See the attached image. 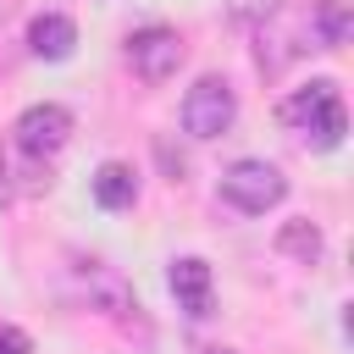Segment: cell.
<instances>
[{"label": "cell", "instance_id": "obj_2", "mask_svg": "<svg viewBox=\"0 0 354 354\" xmlns=\"http://www.w3.org/2000/svg\"><path fill=\"white\" fill-rule=\"evenodd\" d=\"M282 194H288V177L271 160H232L221 171V199L243 216H266L271 205H282Z\"/></svg>", "mask_w": 354, "mask_h": 354}, {"label": "cell", "instance_id": "obj_12", "mask_svg": "<svg viewBox=\"0 0 354 354\" xmlns=\"http://www.w3.org/2000/svg\"><path fill=\"white\" fill-rule=\"evenodd\" d=\"M227 17L238 28H266L277 17V0H227Z\"/></svg>", "mask_w": 354, "mask_h": 354}, {"label": "cell", "instance_id": "obj_1", "mask_svg": "<svg viewBox=\"0 0 354 354\" xmlns=\"http://www.w3.org/2000/svg\"><path fill=\"white\" fill-rule=\"evenodd\" d=\"M277 116H282L293 133H304V138H310V149H337V144H343V133H348V111H343V94H337V83H332V77H315L310 88L288 94Z\"/></svg>", "mask_w": 354, "mask_h": 354}, {"label": "cell", "instance_id": "obj_15", "mask_svg": "<svg viewBox=\"0 0 354 354\" xmlns=\"http://www.w3.org/2000/svg\"><path fill=\"white\" fill-rule=\"evenodd\" d=\"M199 354H238V348H199Z\"/></svg>", "mask_w": 354, "mask_h": 354}, {"label": "cell", "instance_id": "obj_13", "mask_svg": "<svg viewBox=\"0 0 354 354\" xmlns=\"http://www.w3.org/2000/svg\"><path fill=\"white\" fill-rule=\"evenodd\" d=\"M0 354H33L28 332H22V326H0Z\"/></svg>", "mask_w": 354, "mask_h": 354}, {"label": "cell", "instance_id": "obj_3", "mask_svg": "<svg viewBox=\"0 0 354 354\" xmlns=\"http://www.w3.org/2000/svg\"><path fill=\"white\" fill-rule=\"evenodd\" d=\"M238 116V94L227 77H199L188 94H183V127L194 138H221Z\"/></svg>", "mask_w": 354, "mask_h": 354}, {"label": "cell", "instance_id": "obj_7", "mask_svg": "<svg viewBox=\"0 0 354 354\" xmlns=\"http://www.w3.org/2000/svg\"><path fill=\"white\" fill-rule=\"evenodd\" d=\"M28 44H33V55H39V61H66V55H72V44H77V28H72V17L44 11V17H33V22H28Z\"/></svg>", "mask_w": 354, "mask_h": 354}, {"label": "cell", "instance_id": "obj_8", "mask_svg": "<svg viewBox=\"0 0 354 354\" xmlns=\"http://www.w3.org/2000/svg\"><path fill=\"white\" fill-rule=\"evenodd\" d=\"M83 293H88L94 304H105L111 315H127V310H138V304H133V293H127V282H122L116 271H105L100 260H88V266H83Z\"/></svg>", "mask_w": 354, "mask_h": 354}, {"label": "cell", "instance_id": "obj_11", "mask_svg": "<svg viewBox=\"0 0 354 354\" xmlns=\"http://www.w3.org/2000/svg\"><path fill=\"white\" fill-rule=\"evenodd\" d=\"M277 249L293 254V260H304V266H315V260H321V232H315L310 221H288V227L277 232Z\"/></svg>", "mask_w": 354, "mask_h": 354}, {"label": "cell", "instance_id": "obj_5", "mask_svg": "<svg viewBox=\"0 0 354 354\" xmlns=\"http://www.w3.org/2000/svg\"><path fill=\"white\" fill-rule=\"evenodd\" d=\"M66 138H72V111L66 105H28L22 116H17V144H22V155H55V149H66Z\"/></svg>", "mask_w": 354, "mask_h": 354}, {"label": "cell", "instance_id": "obj_4", "mask_svg": "<svg viewBox=\"0 0 354 354\" xmlns=\"http://www.w3.org/2000/svg\"><path fill=\"white\" fill-rule=\"evenodd\" d=\"M127 61H133V72H138L144 83H166V77H177V66H183V39H177L171 28H138V33L127 39Z\"/></svg>", "mask_w": 354, "mask_h": 354}, {"label": "cell", "instance_id": "obj_6", "mask_svg": "<svg viewBox=\"0 0 354 354\" xmlns=\"http://www.w3.org/2000/svg\"><path fill=\"white\" fill-rule=\"evenodd\" d=\"M171 293H177V304H183L194 321H205V315H210V266H205L199 254L171 260Z\"/></svg>", "mask_w": 354, "mask_h": 354}, {"label": "cell", "instance_id": "obj_14", "mask_svg": "<svg viewBox=\"0 0 354 354\" xmlns=\"http://www.w3.org/2000/svg\"><path fill=\"white\" fill-rule=\"evenodd\" d=\"M11 194V177H6V149H0V199Z\"/></svg>", "mask_w": 354, "mask_h": 354}, {"label": "cell", "instance_id": "obj_10", "mask_svg": "<svg viewBox=\"0 0 354 354\" xmlns=\"http://www.w3.org/2000/svg\"><path fill=\"white\" fill-rule=\"evenodd\" d=\"M310 33L321 50H337L348 39V0H315L310 6Z\"/></svg>", "mask_w": 354, "mask_h": 354}, {"label": "cell", "instance_id": "obj_9", "mask_svg": "<svg viewBox=\"0 0 354 354\" xmlns=\"http://www.w3.org/2000/svg\"><path fill=\"white\" fill-rule=\"evenodd\" d=\"M94 199H100L105 210H127V205L138 199V177H133V166L105 160V166L94 171Z\"/></svg>", "mask_w": 354, "mask_h": 354}]
</instances>
